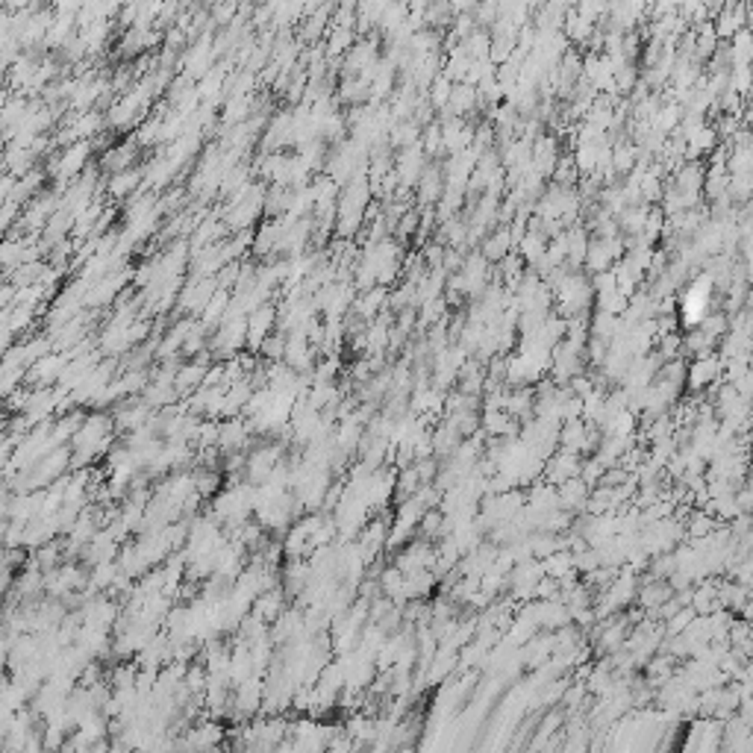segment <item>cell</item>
Segmentation results:
<instances>
[{"mask_svg":"<svg viewBox=\"0 0 753 753\" xmlns=\"http://www.w3.org/2000/svg\"><path fill=\"white\" fill-rule=\"evenodd\" d=\"M742 30H747V6L742 3H730L721 9V18L715 21V33L718 38H733Z\"/></svg>","mask_w":753,"mask_h":753,"instance_id":"cell-1","label":"cell"},{"mask_svg":"<svg viewBox=\"0 0 753 753\" xmlns=\"http://www.w3.org/2000/svg\"><path fill=\"white\" fill-rule=\"evenodd\" d=\"M721 374H724V362L718 357H703V359H698V362L689 368V377H691V386L694 389L706 386V382H712Z\"/></svg>","mask_w":753,"mask_h":753,"instance_id":"cell-2","label":"cell"}]
</instances>
